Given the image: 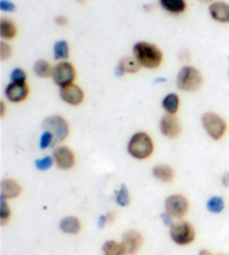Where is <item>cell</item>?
I'll return each instance as SVG.
<instances>
[{
    "label": "cell",
    "instance_id": "d6a6232c",
    "mask_svg": "<svg viewBox=\"0 0 229 255\" xmlns=\"http://www.w3.org/2000/svg\"><path fill=\"white\" fill-rule=\"evenodd\" d=\"M54 22L59 27H65L68 24H70V19H68L67 16H64V15H59L56 16L54 19Z\"/></svg>",
    "mask_w": 229,
    "mask_h": 255
},
{
    "label": "cell",
    "instance_id": "e575fe53",
    "mask_svg": "<svg viewBox=\"0 0 229 255\" xmlns=\"http://www.w3.org/2000/svg\"><path fill=\"white\" fill-rule=\"evenodd\" d=\"M105 216H107L108 224H112V223H114L116 220V215H115V213H114V212H109Z\"/></svg>",
    "mask_w": 229,
    "mask_h": 255
},
{
    "label": "cell",
    "instance_id": "60d3db41",
    "mask_svg": "<svg viewBox=\"0 0 229 255\" xmlns=\"http://www.w3.org/2000/svg\"><path fill=\"white\" fill-rule=\"evenodd\" d=\"M199 255H213V254L210 253L208 250H201V251L199 252Z\"/></svg>",
    "mask_w": 229,
    "mask_h": 255
},
{
    "label": "cell",
    "instance_id": "cb8c5ba5",
    "mask_svg": "<svg viewBox=\"0 0 229 255\" xmlns=\"http://www.w3.org/2000/svg\"><path fill=\"white\" fill-rule=\"evenodd\" d=\"M102 251L104 255H126L123 244L113 240H109L103 244Z\"/></svg>",
    "mask_w": 229,
    "mask_h": 255
},
{
    "label": "cell",
    "instance_id": "b9f144b4",
    "mask_svg": "<svg viewBox=\"0 0 229 255\" xmlns=\"http://www.w3.org/2000/svg\"><path fill=\"white\" fill-rule=\"evenodd\" d=\"M151 8L153 9V6H152V4H144V6H143V9H144V10H151Z\"/></svg>",
    "mask_w": 229,
    "mask_h": 255
},
{
    "label": "cell",
    "instance_id": "d590c367",
    "mask_svg": "<svg viewBox=\"0 0 229 255\" xmlns=\"http://www.w3.org/2000/svg\"><path fill=\"white\" fill-rule=\"evenodd\" d=\"M108 224V221H107V216L105 215H101L99 217V222H98V226L99 229H103V227Z\"/></svg>",
    "mask_w": 229,
    "mask_h": 255
},
{
    "label": "cell",
    "instance_id": "ffe728a7",
    "mask_svg": "<svg viewBox=\"0 0 229 255\" xmlns=\"http://www.w3.org/2000/svg\"><path fill=\"white\" fill-rule=\"evenodd\" d=\"M59 229L65 234L76 235L82 230V224L76 216H66L59 222Z\"/></svg>",
    "mask_w": 229,
    "mask_h": 255
},
{
    "label": "cell",
    "instance_id": "ac0fdd59",
    "mask_svg": "<svg viewBox=\"0 0 229 255\" xmlns=\"http://www.w3.org/2000/svg\"><path fill=\"white\" fill-rule=\"evenodd\" d=\"M152 175L157 180L168 184L175 179L176 172L171 166L166 165V163H159V165H155L153 167Z\"/></svg>",
    "mask_w": 229,
    "mask_h": 255
},
{
    "label": "cell",
    "instance_id": "7a4b0ae2",
    "mask_svg": "<svg viewBox=\"0 0 229 255\" xmlns=\"http://www.w3.org/2000/svg\"><path fill=\"white\" fill-rule=\"evenodd\" d=\"M127 153L136 160H146L154 152V141L149 133L144 131L135 132L126 145Z\"/></svg>",
    "mask_w": 229,
    "mask_h": 255
},
{
    "label": "cell",
    "instance_id": "9c48e42d",
    "mask_svg": "<svg viewBox=\"0 0 229 255\" xmlns=\"http://www.w3.org/2000/svg\"><path fill=\"white\" fill-rule=\"evenodd\" d=\"M55 165L61 170H71L76 165V157L73 150L67 145H57L53 150Z\"/></svg>",
    "mask_w": 229,
    "mask_h": 255
},
{
    "label": "cell",
    "instance_id": "f35d334b",
    "mask_svg": "<svg viewBox=\"0 0 229 255\" xmlns=\"http://www.w3.org/2000/svg\"><path fill=\"white\" fill-rule=\"evenodd\" d=\"M0 109H1V110H0V116H1V118H4V116H6V110H7L4 101L0 102Z\"/></svg>",
    "mask_w": 229,
    "mask_h": 255
},
{
    "label": "cell",
    "instance_id": "4fadbf2b",
    "mask_svg": "<svg viewBox=\"0 0 229 255\" xmlns=\"http://www.w3.org/2000/svg\"><path fill=\"white\" fill-rule=\"evenodd\" d=\"M121 243L127 255H136L144 243V238L137 230H129L123 234Z\"/></svg>",
    "mask_w": 229,
    "mask_h": 255
},
{
    "label": "cell",
    "instance_id": "f546056e",
    "mask_svg": "<svg viewBox=\"0 0 229 255\" xmlns=\"http://www.w3.org/2000/svg\"><path fill=\"white\" fill-rule=\"evenodd\" d=\"M0 200H1V207H0V216H1V225L4 226L10 220L11 216V209L9 204L7 203V199L3 197H0Z\"/></svg>",
    "mask_w": 229,
    "mask_h": 255
},
{
    "label": "cell",
    "instance_id": "7bdbcfd3",
    "mask_svg": "<svg viewBox=\"0 0 229 255\" xmlns=\"http://www.w3.org/2000/svg\"><path fill=\"white\" fill-rule=\"evenodd\" d=\"M76 2H79V3H85L86 1H88V0H75Z\"/></svg>",
    "mask_w": 229,
    "mask_h": 255
},
{
    "label": "cell",
    "instance_id": "4316f807",
    "mask_svg": "<svg viewBox=\"0 0 229 255\" xmlns=\"http://www.w3.org/2000/svg\"><path fill=\"white\" fill-rule=\"evenodd\" d=\"M9 80L10 82H15V83H27L28 74L22 67L16 66L12 68L10 74H9Z\"/></svg>",
    "mask_w": 229,
    "mask_h": 255
},
{
    "label": "cell",
    "instance_id": "ee69618b",
    "mask_svg": "<svg viewBox=\"0 0 229 255\" xmlns=\"http://www.w3.org/2000/svg\"><path fill=\"white\" fill-rule=\"evenodd\" d=\"M228 76H229V70H228Z\"/></svg>",
    "mask_w": 229,
    "mask_h": 255
},
{
    "label": "cell",
    "instance_id": "30bf717a",
    "mask_svg": "<svg viewBox=\"0 0 229 255\" xmlns=\"http://www.w3.org/2000/svg\"><path fill=\"white\" fill-rule=\"evenodd\" d=\"M159 130L161 134L169 139H176L181 134L182 127L179 118L177 115H168L166 113L159 122Z\"/></svg>",
    "mask_w": 229,
    "mask_h": 255
},
{
    "label": "cell",
    "instance_id": "bcb514c9",
    "mask_svg": "<svg viewBox=\"0 0 229 255\" xmlns=\"http://www.w3.org/2000/svg\"><path fill=\"white\" fill-rule=\"evenodd\" d=\"M219 255H221V254H219Z\"/></svg>",
    "mask_w": 229,
    "mask_h": 255
},
{
    "label": "cell",
    "instance_id": "6da1fadb",
    "mask_svg": "<svg viewBox=\"0 0 229 255\" xmlns=\"http://www.w3.org/2000/svg\"><path fill=\"white\" fill-rule=\"evenodd\" d=\"M132 55L139 62L142 68L145 70H157L162 65L164 54L157 44L139 40L132 46Z\"/></svg>",
    "mask_w": 229,
    "mask_h": 255
},
{
    "label": "cell",
    "instance_id": "277c9868",
    "mask_svg": "<svg viewBox=\"0 0 229 255\" xmlns=\"http://www.w3.org/2000/svg\"><path fill=\"white\" fill-rule=\"evenodd\" d=\"M201 126L206 133L215 141L222 140L227 132V122L222 116L216 112H205L201 116Z\"/></svg>",
    "mask_w": 229,
    "mask_h": 255
},
{
    "label": "cell",
    "instance_id": "f6af8a7d",
    "mask_svg": "<svg viewBox=\"0 0 229 255\" xmlns=\"http://www.w3.org/2000/svg\"><path fill=\"white\" fill-rule=\"evenodd\" d=\"M228 60H229V57H228Z\"/></svg>",
    "mask_w": 229,
    "mask_h": 255
},
{
    "label": "cell",
    "instance_id": "1f68e13d",
    "mask_svg": "<svg viewBox=\"0 0 229 255\" xmlns=\"http://www.w3.org/2000/svg\"><path fill=\"white\" fill-rule=\"evenodd\" d=\"M0 10L9 13L15 12L17 10V6L11 0H0Z\"/></svg>",
    "mask_w": 229,
    "mask_h": 255
},
{
    "label": "cell",
    "instance_id": "44dd1931",
    "mask_svg": "<svg viewBox=\"0 0 229 255\" xmlns=\"http://www.w3.org/2000/svg\"><path fill=\"white\" fill-rule=\"evenodd\" d=\"M161 107L168 115H177L180 109V97L175 92H170L164 95Z\"/></svg>",
    "mask_w": 229,
    "mask_h": 255
},
{
    "label": "cell",
    "instance_id": "7c38bea8",
    "mask_svg": "<svg viewBox=\"0 0 229 255\" xmlns=\"http://www.w3.org/2000/svg\"><path fill=\"white\" fill-rule=\"evenodd\" d=\"M30 89L27 83H15L10 82L4 89V97L11 103H21L29 97Z\"/></svg>",
    "mask_w": 229,
    "mask_h": 255
},
{
    "label": "cell",
    "instance_id": "9a60e30c",
    "mask_svg": "<svg viewBox=\"0 0 229 255\" xmlns=\"http://www.w3.org/2000/svg\"><path fill=\"white\" fill-rule=\"evenodd\" d=\"M159 6L172 16H180L188 10L187 0H159Z\"/></svg>",
    "mask_w": 229,
    "mask_h": 255
},
{
    "label": "cell",
    "instance_id": "5b68a950",
    "mask_svg": "<svg viewBox=\"0 0 229 255\" xmlns=\"http://www.w3.org/2000/svg\"><path fill=\"white\" fill-rule=\"evenodd\" d=\"M43 129L52 132L55 138V143H61L64 140H66L71 131L67 120L58 115L46 118L43 121Z\"/></svg>",
    "mask_w": 229,
    "mask_h": 255
},
{
    "label": "cell",
    "instance_id": "603a6c76",
    "mask_svg": "<svg viewBox=\"0 0 229 255\" xmlns=\"http://www.w3.org/2000/svg\"><path fill=\"white\" fill-rule=\"evenodd\" d=\"M117 65L124 71L125 74H136V73H139L142 68L139 62L136 61V58L133 55L122 57L120 62L117 63Z\"/></svg>",
    "mask_w": 229,
    "mask_h": 255
},
{
    "label": "cell",
    "instance_id": "7402d4cb",
    "mask_svg": "<svg viewBox=\"0 0 229 255\" xmlns=\"http://www.w3.org/2000/svg\"><path fill=\"white\" fill-rule=\"evenodd\" d=\"M54 66L50 64L49 61L45 60V58H39L36 61L33 65V72L34 74L39 77V79H52Z\"/></svg>",
    "mask_w": 229,
    "mask_h": 255
},
{
    "label": "cell",
    "instance_id": "836d02e7",
    "mask_svg": "<svg viewBox=\"0 0 229 255\" xmlns=\"http://www.w3.org/2000/svg\"><path fill=\"white\" fill-rule=\"evenodd\" d=\"M160 217H161V221L163 222V224L167 227H171L173 224H175V222H173V217L170 215V214H168L167 212L161 214V216Z\"/></svg>",
    "mask_w": 229,
    "mask_h": 255
},
{
    "label": "cell",
    "instance_id": "ab89813d",
    "mask_svg": "<svg viewBox=\"0 0 229 255\" xmlns=\"http://www.w3.org/2000/svg\"><path fill=\"white\" fill-rule=\"evenodd\" d=\"M198 1L200 3H204V4H210V3H213L214 1H216V0H198Z\"/></svg>",
    "mask_w": 229,
    "mask_h": 255
},
{
    "label": "cell",
    "instance_id": "8d00e7d4",
    "mask_svg": "<svg viewBox=\"0 0 229 255\" xmlns=\"http://www.w3.org/2000/svg\"><path fill=\"white\" fill-rule=\"evenodd\" d=\"M222 184L225 186V187H229V172L224 174L222 177Z\"/></svg>",
    "mask_w": 229,
    "mask_h": 255
},
{
    "label": "cell",
    "instance_id": "5bb4252c",
    "mask_svg": "<svg viewBox=\"0 0 229 255\" xmlns=\"http://www.w3.org/2000/svg\"><path fill=\"white\" fill-rule=\"evenodd\" d=\"M209 16L218 24H229V2L216 0L208 6Z\"/></svg>",
    "mask_w": 229,
    "mask_h": 255
},
{
    "label": "cell",
    "instance_id": "484cf974",
    "mask_svg": "<svg viewBox=\"0 0 229 255\" xmlns=\"http://www.w3.org/2000/svg\"><path fill=\"white\" fill-rule=\"evenodd\" d=\"M115 202L118 206H121V207L129 206V204L131 202V196L129 193V189H127L125 185H121L120 189L116 191Z\"/></svg>",
    "mask_w": 229,
    "mask_h": 255
},
{
    "label": "cell",
    "instance_id": "2e32d148",
    "mask_svg": "<svg viewBox=\"0 0 229 255\" xmlns=\"http://www.w3.org/2000/svg\"><path fill=\"white\" fill-rule=\"evenodd\" d=\"M22 193L21 185L12 178H6L1 181V197L8 199H15L19 197Z\"/></svg>",
    "mask_w": 229,
    "mask_h": 255
},
{
    "label": "cell",
    "instance_id": "74e56055",
    "mask_svg": "<svg viewBox=\"0 0 229 255\" xmlns=\"http://www.w3.org/2000/svg\"><path fill=\"white\" fill-rule=\"evenodd\" d=\"M114 74H115L117 77H122V76L125 75V73H124V71H123L120 66L116 65L115 70H114Z\"/></svg>",
    "mask_w": 229,
    "mask_h": 255
},
{
    "label": "cell",
    "instance_id": "d4e9b609",
    "mask_svg": "<svg viewBox=\"0 0 229 255\" xmlns=\"http://www.w3.org/2000/svg\"><path fill=\"white\" fill-rule=\"evenodd\" d=\"M207 211L212 214H221L225 209V202L221 196H213L206 204Z\"/></svg>",
    "mask_w": 229,
    "mask_h": 255
},
{
    "label": "cell",
    "instance_id": "ba28073f",
    "mask_svg": "<svg viewBox=\"0 0 229 255\" xmlns=\"http://www.w3.org/2000/svg\"><path fill=\"white\" fill-rule=\"evenodd\" d=\"M164 209L173 218L181 220L189 212V202H188V199L183 195H171L166 199Z\"/></svg>",
    "mask_w": 229,
    "mask_h": 255
},
{
    "label": "cell",
    "instance_id": "f1b7e54d",
    "mask_svg": "<svg viewBox=\"0 0 229 255\" xmlns=\"http://www.w3.org/2000/svg\"><path fill=\"white\" fill-rule=\"evenodd\" d=\"M54 163L55 161H54L53 156H45L43 158L36 159L35 167L40 171H46V170H49L50 168L53 167Z\"/></svg>",
    "mask_w": 229,
    "mask_h": 255
},
{
    "label": "cell",
    "instance_id": "d6986e66",
    "mask_svg": "<svg viewBox=\"0 0 229 255\" xmlns=\"http://www.w3.org/2000/svg\"><path fill=\"white\" fill-rule=\"evenodd\" d=\"M71 56V46L66 39H58L53 45V57L55 61H68Z\"/></svg>",
    "mask_w": 229,
    "mask_h": 255
},
{
    "label": "cell",
    "instance_id": "4dcf8cb0",
    "mask_svg": "<svg viewBox=\"0 0 229 255\" xmlns=\"http://www.w3.org/2000/svg\"><path fill=\"white\" fill-rule=\"evenodd\" d=\"M13 55V49L11 45L9 44L6 40H1L0 42V60L1 62H6L10 60Z\"/></svg>",
    "mask_w": 229,
    "mask_h": 255
},
{
    "label": "cell",
    "instance_id": "3957f363",
    "mask_svg": "<svg viewBox=\"0 0 229 255\" xmlns=\"http://www.w3.org/2000/svg\"><path fill=\"white\" fill-rule=\"evenodd\" d=\"M204 75L198 67L183 65L176 76V85L182 92H197L204 85Z\"/></svg>",
    "mask_w": 229,
    "mask_h": 255
},
{
    "label": "cell",
    "instance_id": "8fae6325",
    "mask_svg": "<svg viewBox=\"0 0 229 255\" xmlns=\"http://www.w3.org/2000/svg\"><path fill=\"white\" fill-rule=\"evenodd\" d=\"M59 98L68 106L79 107L85 100V93L80 85L75 83L59 88Z\"/></svg>",
    "mask_w": 229,
    "mask_h": 255
},
{
    "label": "cell",
    "instance_id": "8992f818",
    "mask_svg": "<svg viewBox=\"0 0 229 255\" xmlns=\"http://www.w3.org/2000/svg\"><path fill=\"white\" fill-rule=\"evenodd\" d=\"M76 77L77 72L73 63L68 61H63L57 62L54 65L52 80L58 88H63V86L75 83Z\"/></svg>",
    "mask_w": 229,
    "mask_h": 255
},
{
    "label": "cell",
    "instance_id": "52a82bcc",
    "mask_svg": "<svg viewBox=\"0 0 229 255\" xmlns=\"http://www.w3.org/2000/svg\"><path fill=\"white\" fill-rule=\"evenodd\" d=\"M170 238L179 247H186L196 240V230L191 223L179 221L170 227Z\"/></svg>",
    "mask_w": 229,
    "mask_h": 255
},
{
    "label": "cell",
    "instance_id": "e0dca14e",
    "mask_svg": "<svg viewBox=\"0 0 229 255\" xmlns=\"http://www.w3.org/2000/svg\"><path fill=\"white\" fill-rule=\"evenodd\" d=\"M18 35V27L17 24L10 18L2 17L0 19V37L1 40H12L17 37Z\"/></svg>",
    "mask_w": 229,
    "mask_h": 255
},
{
    "label": "cell",
    "instance_id": "83f0119b",
    "mask_svg": "<svg viewBox=\"0 0 229 255\" xmlns=\"http://www.w3.org/2000/svg\"><path fill=\"white\" fill-rule=\"evenodd\" d=\"M53 144H56L55 143V138L53 133L47 130H44L42 135H40L39 138V148L42 150H46L49 147H52Z\"/></svg>",
    "mask_w": 229,
    "mask_h": 255
}]
</instances>
